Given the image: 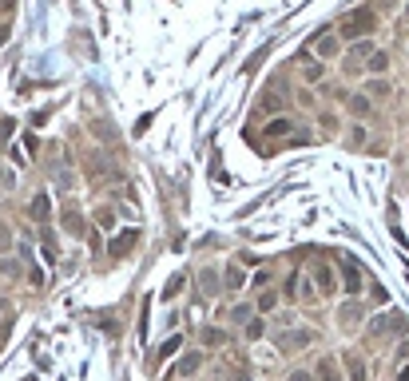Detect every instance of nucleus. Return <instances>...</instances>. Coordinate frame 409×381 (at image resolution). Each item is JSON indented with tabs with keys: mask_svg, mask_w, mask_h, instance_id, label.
I'll use <instances>...</instances> for the list:
<instances>
[{
	"mask_svg": "<svg viewBox=\"0 0 409 381\" xmlns=\"http://www.w3.org/2000/svg\"><path fill=\"white\" fill-rule=\"evenodd\" d=\"M369 68H374V72H385V68H389V60H385V56H381V52H378V56L369 60Z\"/></svg>",
	"mask_w": 409,
	"mask_h": 381,
	"instance_id": "obj_1",
	"label": "nucleus"
},
{
	"mask_svg": "<svg viewBox=\"0 0 409 381\" xmlns=\"http://www.w3.org/2000/svg\"><path fill=\"white\" fill-rule=\"evenodd\" d=\"M290 381H310V377H302V373H298V377H290Z\"/></svg>",
	"mask_w": 409,
	"mask_h": 381,
	"instance_id": "obj_2",
	"label": "nucleus"
}]
</instances>
